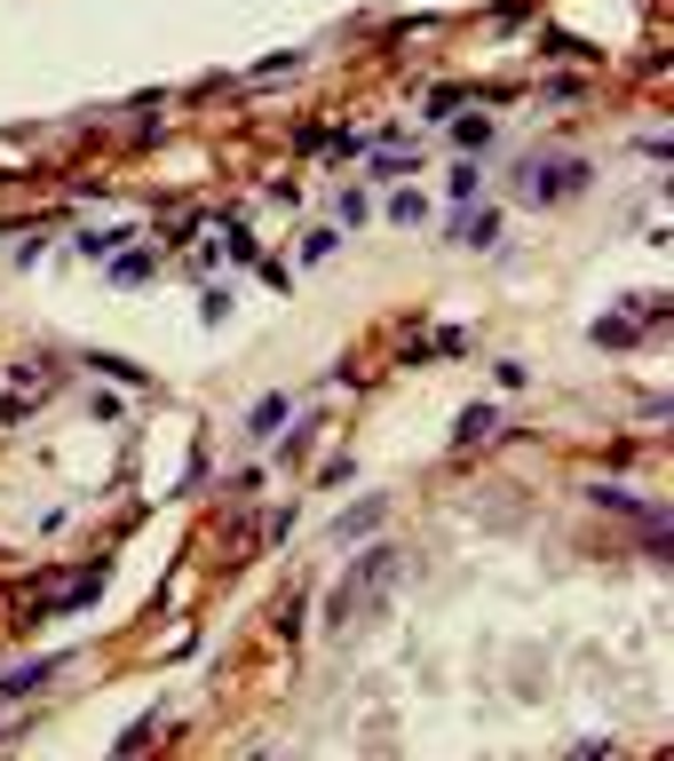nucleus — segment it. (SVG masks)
Wrapping results in <instances>:
<instances>
[{"instance_id":"1","label":"nucleus","mask_w":674,"mask_h":761,"mask_svg":"<svg viewBox=\"0 0 674 761\" xmlns=\"http://www.w3.org/2000/svg\"><path fill=\"white\" fill-rule=\"evenodd\" d=\"M390 587H397V548H365V555H357V571H350L342 587H333L325 627H333V635H350V618H373L381 603H390Z\"/></svg>"},{"instance_id":"2","label":"nucleus","mask_w":674,"mask_h":761,"mask_svg":"<svg viewBox=\"0 0 674 761\" xmlns=\"http://www.w3.org/2000/svg\"><path fill=\"white\" fill-rule=\"evenodd\" d=\"M516 183H523V199H532V207H571V199L595 183V167H588L580 152H556V159L540 152V159L516 167Z\"/></svg>"},{"instance_id":"3","label":"nucleus","mask_w":674,"mask_h":761,"mask_svg":"<svg viewBox=\"0 0 674 761\" xmlns=\"http://www.w3.org/2000/svg\"><path fill=\"white\" fill-rule=\"evenodd\" d=\"M56 666L64 658H32V666H17V675H0V706H24L32 690H48V682H56Z\"/></svg>"},{"instance_id":"4","label":"nucleus","mask_w":674,"mask_h":761,"mask_svg":"<svg viewBox=\"0 0 674 761\" xmlns=\"http://www.w3.org/2000/svg\"><path fill=\"white\" fill-rule=\"evenodd\" d=\"M492 428H500V413H492V405H468V413L453 420V452H476V445L492 437Z\"/></svg>"},{"instance_id":"5","label":"nucleus","mask_w":674,"mask_h":761,"mask_svg":"<svg viewBox=\"0 0 674 761\" xmlns=\"http://www.w3.org/2000/svg\"><path fill=\"white\" fill-rule=\"evenodd\" d=\"M453 143H460V159H468V152H492L500 127H492L485 112H460V119H453Z\"/></svg>"},{"instance_id":"6","label":"nucleus","mask_w":674,"mask_h":761,"mask_svg":"<svg viewBox=\"0 0 674 761\" xmlns=\"http://www.w3.org/2000/svg\"><path fill=\"white\" fill-rule=\"evenodd\" d=\"M453 238H468V247H500V215H492V207H485V215L460 207V215H453Z\"/></svg>"},{"instance_id":"7","label":"nucleus","mask_w":674,"mask_h":761,"mask_svg":"<svg viewBox=\"0 0 674 761\" xmlns=\"http://www.w3.org/2000/svg\"><path fill=\"white\" fill-rule=\"evenodd\" d=\"M381 515H390V500H365V508H350L342 523H333V540H342V548H350V540H365V532H373Z\"/></svg>"},{"instance_id":"8","label":"nucleus","mask_w":674,"mask_h":761,"mask_svg":"<svg viewBox=\"0 0 674 761\" xmlns=\"http://www.w3.org/2000/svg\"><path fill=\"white\" fill-rule=\"evenodd\" d=\"M152 270H159V262L143 254V247H120V262H112V285H143Z\"/></svg>"},{"instance_id":"9","label":"nucleus","mask_w":674,"mask_h":761,"mask_svg":"<svg viewBox=\"0 0 674 761\" xmlns=\"http://www.w3.org/2000/svg\"><path fill=\"white\" fill-rule=\"evenodd\" d=\"M278 420H286V397H262V405L247 413V428H255V437H278Z\"/></svg>"},{"instance_id":"10","label":"nucleus","mask_w":674,"mask_h":761,"mask_svg":"<svg viewBox=\"0 0 674 761\" xmlns=\"http://www.w3.org/2000/svg\"><path fill=\"white\" fill-rule=\"evenodd\" d=\"M120 247H127V230H87V238H80V254H95V262L120 254Z\"/></svg>"},{"instance_id":"11","label":"nucleus","mask_w":674,"mask_h":761,"mask_svg":"<svg viewBox=\"0 0 674 761\" xmlns=\"http://www.w3.org/2000/svg\"><path fill=\"white\" fill-rule=\"evenodd\" d=\"M476 199H485V190H476V167L460 159V167H453V207H476Z\"/></svg>"},{"instance_id":"12","label":"nucleus","mask_w":674,"mask_h":761,"mask_svg":"<svg viewBox=\"0 0 674 761\" xmlns=\"http://www.w3.org/2000/svg\"><path fill=\"white\" fill-rule=\"evenodd\" d=\"M318 262H333V230H310L302 238V270H318Z\"/></svg>"},{"instance_id":"13","label":"nucleus","mask_w":674,"mask_h":761,"mask_svg":"<svg viewBox=\"0 0 674 761\" xmlns=\"http://www.w3.org/2000/svg\"><path fill=\"white\" fill-rule=\"evenodd\" d=\"M152 730H159V713H143V722H127V730H120V753H135V746H152Z\"/></svg>"},{"instance_id":"14","label":"nucleus","mask_w":674,"mask_h":761,"mask_svg":"<svg viewBox=\"0 0 674 761\" xmlns=\"http://www.w3.org/2000/svg\"><path fill=\"white\" fill-rule=\"evenodd\" d=\"M390 215H397V222H421V215H428V199H421V190H397Z\"/></svg>"}]
</instances>
